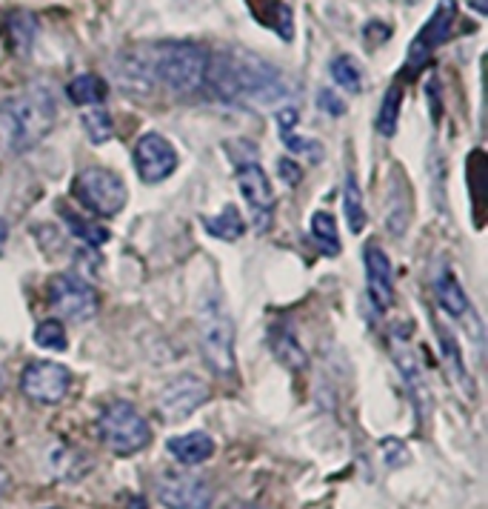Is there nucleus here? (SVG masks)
Instances as JSON below:
<instances>
[{"instance_id":"obj_1","label":"nucleus","mask_w":488,"mask_h":509,"mask_svg":"<svg viewBox=\"0 0 488 509\" xmlns=\"http://www.w3.org/2000/svg\"><path fill=\"white\" fill-rule=\"evenodd\" d=\"M126 78L120 83L140 80V87H148L158 80L166 89L178 95H195L206 87L208 52L188 40H168V44L146 47V55H120Z\"/></svg>"},{"instance_id":"obj_2","label":"nucleus","mask_w":488,"mask_h":509,"mask_svg":"<svg viewBox=\"0 0 488 509\" xmlns=\"http://www.w3.org/2000/svg\"><path fill=\"white\" fill-rule=\"evenodd\" d=\"M206 83L220 100L229 103H260L271 106L289 95L283 75L271 63L249 52L208 55Z\"/></svg>"},{"instance_id":"obj_3","label":"nucleus","mask_w":488,"mask_h":509,"mask_svg":"<svg viewBox=\"0 0 488 509\" xmlns=\"http://www.w3.org/2000/svg\"><path fill=\"white\" fill-rule=\"evenodd\" d=\"M57 120V103L46 87H29L0 100V143L9 155H24L44 140Z\"/></svg>"},{"instance_id":"obj_4","label":"nucleus","mask_w":488,"mask_h":509,"mask_svg":"<svg viewBox=\"0 0 488 509\" xmlns=\"http://www.w3.org/2000/svg\"><path fill=\"white\" fill-rule=\"evenodd\" d=\"M198 327H200V347H203L206 367L223 378H231L238 369L235 324H231L229 312L223 309V304L218 298L203 301L200 315H198Z\"/></svg>"},{"instance_id":"obj_5","label":"nucleus","mask_w":488,"mask_h":509,"mask_svg":"<svg viewBox=\"0 0 488 509\" xmlns=\"http://www.w3.org/2000/svg\"><path fill=\"white\" fill-rule=\"evenodd\" d=\"M97 435L115 455L123 458L137 455L152 441V430H148L146 418L132 404H126V400H115V404H109L100 412Z\"/></svg>"},{"instance_id":"obj_6","label":"nucleus","mask_w":488,"mask_h":509,"mask_svg":"<svg viewBox=\"0 0 488 509\" xmlns=\"http://www.w3.org/2000/svg\"><path fill=\"white\" fill-rule=\"evenodd\" d=\"M72 192L89 212H95V215H103V218L117 215V212L126 206V183H123V178L115 175L112 169H103V166L83 169V172L72 183Z\"/></svg>"},{"instance_id":"obj_7","label":"nucleus","mask_w":488,"mask_h":509,"mask_svg":"<svg viewBox=\"0 0 488 509\" xmlns=\"http://www.w3.org/2000/svg\"><path fill=\"white\" fill-rule=\"evenodd\" d=\"M52 306L66 317V321H89L100 309V298L92 284H86L75 272H60L49 284Z\"/></svg>"},{"instance_id":"obj_8","label":"nucleus","mask_w":488,"mask_h":509,"mask_svg":"<svg viewBox=\"0 0 488 509\" xmlns=\"http://www.w3.org/2000/svg\"><path fill=\"white\" fill-rule=\"evenodd\" d=\"M457 20V4L454 0H440L434 15L426 20V26L420 29V35L414 37V44L409 47V57H406V72H420L426 63L432 60L434 49L442 47L445 40L452 37V26Z\"/></svg>"},{"instance_id":"obj_9","label":"nucleus","mask_w":488,"mask_h":509,"mask_svg":"<svg viewBox=\"0 0 488 509\" xmlns=\"http://www.w3.org/2000/svg\"><path fill=\"white\" fill-rule=\"evenodd\" d=\"M72 387V372L55 360H32L20 375V390L35 404H60Z\"/></svg>"},{"instance_id":"obj_10","label":"nucleus","mask_w":488,"mask_h":509,"mask_svg":"<svg viewBox=\"0 0 488 509\" xmlns=\"http://www.w3.org/2000/svg\"><path fill=\"white\" fill-rule=\"evenodd\" d=\"M238 186L254 215V229L266 232L274 215V192H271V183L263 172V166L258 161L238 163Z\"/></svg>"},{"instance_id":"obj_11","label":"nucleus","mask_w":488,"mask_h":509,"mask_svg":"<svg viewBox=\"0 0 488 509\" xmlns=\"http://www.w3.org/2000/svg\"><path fill=\"white\" fill-rule=\"evenodd\" d=\"M135 166L143 183H160L178 169V152L163 135L146 132L135 146Z\"/></svg>"},{"instance_id":"obj_12","label":"nucleus","mask_w":488,"mask_h":509,"mask_svg":"<svg viewBox=\"0 0 488 509\" xmlns=\"http://www.w3.org/2000/svg\"><path fill=\"white\" fill-rule=\"evenodd\" d=\"M206 400H208V387L203 380L195 375H180L160 392L158 410L168 423H180L192 412H198Z\"/></svg>"},{"instance_id":"obj_13","label":"nucleus","mask_w":488,"mask_h":509,"mask_svg":"<svg viewBox=\"0 0 488 509\" xmlns=\"http://www.w3.org/2000/svg\"><path fill=\"white\" fill-rule=\"evenodd\" d=\"M158 498L168 509H208L211 490L195 473H166L158 483Z\"/></svg>"},{"instance_id":"obj_14","label":"nucleus","mask_w":488,"mask_h":509,"mask_svg":"<svg viewBox=\"0 0 488 509\" xmlns=\"http://www.w3.org/2000/svg\"><path fill=\"white\" fill-rule=\"evenodd\" d=\"M366 281H369V298L377 309L394 306V269L383 246L369 244L366 246Z\"/></svg>"},{"instance_id":"obj_15","label":"nucleus","mask_w":488,"mask_h":509,"mask_svg":"<svg viewBox=\"0 0 488 509\" xmlns=\"http://www.w3.org/2000/svg\"><path fill=\"white\" fill-rule=\"evenodd\" d=\"M394 360H397V369L402 372V380H406V387L414 398V407L420 418H429L432 410V392L426 384V372L420 367V358L414 355V349L406 341H397L394 338Z\"/></svg>"},{"instance_id":"obj_16","label":"nucleus","mask_w":488,"mask_h":509,"mask_svg":"<svg viewBox=\"0 0 488 509\" xmlns=\"http://www.w3.org/2000/svg\"><path fill=\"white\" fill-rule=\"evenodd\" d=\"M434 295H437V304L442 306V312H449L452 317H465L472 312L469 304V295L460 286L457 275L452 272L449 264H440L434 272Z\"/></svg>"},{"instance_id":"obj_17","label":"nucleus","mask_w":488,"mask_h":509,"mask_svg":"<svg viewBox=\"0 0 488 509\" xmlns=\"http://www.w3.org/2000/svg\"><path fill=\"white\" fill-rule=\"evenodd\" d=\"M166 447L186 466H198L215 455V441H211V435H206V432H188V435L168 438Z\"/></svg>"},{"instance_id":"obj_18","label":"nucleus","mask_w":488,"mask_h":509,"mask_svg":"<svg viewBox=\"0 0 488 509\" xmlns=\"http://www.w3.org/2000/svg\"><path fill=\"white\" fill-rule=\"evenodd\" d=\"M437 338H440V349H442V358H445V367H449L452 378L457 380V387L465 398H474V384H472V378L469 372H465V364H463V352H460V344H457V338L449 327H442L437 324Z\"/></svg>"},{"instance_id":"obj_19","label":"nucleus","mask_w":488,"mask_h":509,"mask_svg":"<svg viewBox=\"0 0 488 509\" xmlns=\"http://www.w3.org/2000/svg\"><path fill=\"white\" fill-rule=\"evenodd\" d=\"M271 349H274V355H278V360L286 367V369H291V372H300V369H306V364H309V358H306V349L300 347V341H297V335H294V329L289 327V324H280V327H271Z\"/></svg>"},{"instance_id":"obj_20","label":"nucleus","mask_w":488,"mask_h":509,"mask_svg":"<svg viewBox=\"0 0 488 509\" xmlns=\"http://www.w3.org/2000/svg\"><path fill=\"white\" fill-rule=\"evenodd\" d=\"M35 37H37V20L32 12L26 9H17L9 15V47L15 49V55L26 57L35 47Z\"/></svg>"},{"instance_id":"obj_21","label":"nucleus","mask_w":488,"mask_h":509,"mask_svg":"<svg viewBox=\"0 0 488 509\" xmlns=\"http://www.w3.org/2000/svg\"><path fill=\"white\" fill-rule=\"evenodd\" d=\"M203 226H206L208 235H215V238H220V241H229V244L240 241L243 232H246V221H243V215H240L238 206H226V209L220 212V215L206 218Z\"/></svg>"},{"instance_id":"obj_22","label":"nucleus","mask_w":488,"mask_h":509,"mask_svg":"<svg viewBox=\"0 0 488 509\" xmlns=\"http://www.w3.org/2000/svg\"><path fill=\"white\" fill-rule=\"evenodd\" d=\"M106 92H109V87H106V80L97 78V75H77V78H72V83L66 87L69 100L77 103V106L100 103L106 98Z\"/></svg>"},{"instance_id":"obj_23","label":"nucleus","mask_w":488,"mask_h":509,"mask_svg":"<svg viewBox=\"0 0 488 509\" xmlns=\"http://www.w3.org/2000/svg\"><path fill=\"white\" fill-rule=\"evenodd\" d=\"M400 109H402V87L391 83L389 92L383 95V103H380V112H377V132L383 138H391L397 132V120H400Z\"/></svg>"},{"instance_id":"obj_24","label":"nucleus","mask_w":488,"mask_h":509,"mask_svg":"<svg viewBox=\"0 0 488 509\" xmlns=\"http://www.w3.org/2000/svg\"><path fill=\"white\" fill-rule=\"evenodd\" d=\"M311 238L317 241L326 254L341 252V232H337V221L331 212H314L311 215Z\"/></svg>"},{"instance_id":"obj_25","label":"nucleus","mask_w":488,"mask_h":509,"mask_svg":"<svg viewBox=\"0 0 488 509\" xmlns=\"http://www.w3.org/2000/svg\"><path fill=\"white\" fill-rule=\"evenodd\" d=\"M343 206H346V223L351 232H363L366 229V209H363V195H360L357 175L346 172V189H343Z\"/></svg>"},{"instance_id":"obj_26","label":"nucleus","mask_w":488,"mask_h":509,"mask_svg":"<svg viewBox=\"0 0 488 509\" xmlns=\"http://www.w3.org/2000/svg\"><path fill=\"white\" fill-rule=\"evenodd\" d=\"M80 123H83V132L89 135V140L92 143H106L112 135H115V123H112V115L106 112V109H89V112H83V118H80Z\"/></svg>"},{"instance_id":"obj_27","label":"nucleus","mask_w":488,"mask_h":509,"mask_svg":"<svg viewBox=\"0 0 488 509\" xmlns=\"http://www.w3.org/2000/svg\"><path fill=\"white\" fill-rule=\"evenodd\" d=\"M331 78L337 80V87H343L346 92H360L363 89V72H360L357 63L349 55H341L331 60Z\"/></svg>"},{"instance_id":"obj_28","label":"nucleus","mask_w":488,"mask_h":509,"mask_svg":"<svg viewBox=\"0 0 488 509\" xmlns=\"http://www.w3.org/2000/svg\"><path fill=\"white\" fill-rule=\"evenodd\" d=\"M63 221L72 229V235H77L80 241H86L89 246H103L109 241V229H103L100 223H89L80 215H72V212H63Z\"/></svg>"},{"instance_id":"obj_29","label":"nucleus","mask_w":488,"mask_h":509,"mask_svg":"<svg viewBox=\"0 0 488 509\" xmlns=\"http://www.w3.org/2000/svg\"><path fill=\"white\" fill-rule=\"evenodd\" d=\"M35 344L44 347V349L63 352L69 347V338H66V329H63L60 321H44V324H37V329H35Z\"/></svg>"},{"instance_id":"obj_30","label":"nucleus","mask_w":488,"mask_h":509,"mask_svg":"<svg viewBox=\"0 0 488 509\" xmlns=\"http://www.w3.org/2000/svg\"><path fill=\"white\" fill-rule=\"evenodd\" d=\"M280 138L289 146V152H294V155H306L309 161H320L323 158V150H320V143H317V140L297 138L294 132H283Z\"/></svg>"},{"instance_id":"obj_31","label":"nucleus","mask_w":488,"mask_h":509,"mask_svg":"<svg viewBox=\"0 0 488 509\" xmlns=\"http://www.w3.org/2000/svg\"><path fill=\"white\" fill-rule=\"evenodd\" d=\"M317 106H320L323 112L334 115V118L346 112V103H343L341 98H337L334 92H329V89H320V92H317Z\"/></svg>"},{"instance_id":"obj_32","label":"nucleus","mask_w":488,"mask_h":509,"mask_svg":"<svg viewBox=\"0 0 488 509\" xmlns=\"http://www.w3.org/2000/svg\"><path fill=\"white\" fill-rule=\"evenodd\" d=\"M366 44L371 47H377V44H386V40L391 37V29L386 26V24H380V20H371V24H366Z\"/></svg>"},{"instance_id":"obj_33","label":"nucleus","mask_w":488,"mask_h":509,"mask_svg":"<svg viewBox=\"0 0 488 509\" xmlns=\"http://www.w3.org/2000/svg\"><path fill=\"white\" fill-rule=\"evenodd\" d=\"M278 169H280V178H283L289 186H297V183H300V178H303V169L297 166L294 161H289V158H280Z\"/></svg>"},{"instance_id":"obj_34","label":"nucleus","mask_w":488,"mask_h":509,"mask_svg":"<svg viewBox=\"0 0 488 509\" xmlns=\"http://www.w3.org/2000/svg\"><path fill=\"white\" fill-rule=\"evenodd\" d=\"M6 238H9V226H6V221H4V218H0V249H4Z\"/></svg>"},{"instance_id":"obj_35","label":"nucleus","mask_w":488,"mask_h":509,"mask_svg":"<svg viewBox=\"0 0 488 509\" xmlns=\"http://www.w3.org/2000/svg\"><path fill=\"white\" fill-rule=\"evenodd\" d=\"M469 4L480 12V15H485L488 12V0H469Z\"/></svg>"},{"instance_id":"obj_36","label":"nucleus","mask_w":488,"mask_h":509,"mask_svg":"<svg viewBox=\"0 0 488 509\" xmlns=\"http://www.w3.org/2000/svg\"><path fill=\"white\" fill-rule=\"evenodd\" d=\"M6 486H9V475H6L4 470H0V495H4V490H6Z\"/></svg>"},{"instance_id":"obj_37","label":"nucleus","mask_w":488,"mask_h":509,"mask_svg":"<svg viewBox=\"0 0 488 509\" xmlns=\"http://www.w3.org/2000/svg\"><path fill=\"white\" fill-rule=\"evenodd\" d=\"M231 509H258V506H231Z\"/></svg>"}]
</instances>
